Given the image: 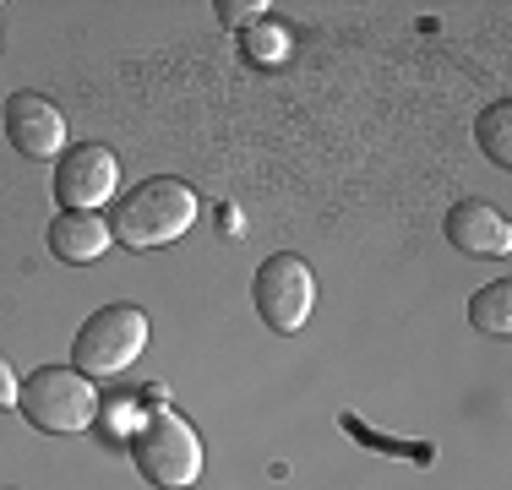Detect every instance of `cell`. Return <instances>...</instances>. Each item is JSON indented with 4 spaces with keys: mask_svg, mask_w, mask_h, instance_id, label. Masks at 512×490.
<instances>
[{
    "mask_svg": "<svg viewBox=\"0 0 512 490\" xmlns=\"http://www.w3.org/2000/svg\"><path fill=\"white\" fill-rule=\"evenodd\" d=\"M17 392H22V382H17V371H11V360L0 354V409H17Z\"/></svg>",
    "mask_w": 512,
    "mask_h": 490,
    "instance_id": "cell-13",
    "label": "cell"
},
{
    "mask_svg": "<svg viewBox=\"0 0 512 490\" xmlns=\"http://www.w3.org/2000/svg\"><path fill=\"white\" fill-rule=\"evenodd\" d=\"M191 224H197V191L175 175H158L131 186V196H120L109 235L131 251H158V245H175Z\"/></svg>",
    "mask_w": 512,
    "mask_h": 490,
    "instance_id": "cell-1",
    "label": "cell"
},
{
    "mask_svg": "<svg viewBox=\"0 0 512 490\" xmlns=\"http://www.w3.org/2000/svg\"><path fill=\"white\" fill-rule=\"evenodd\" d=\"M251 300H256V311H262V322L273 327V333H300V327L311 322V311H316L311 262L295 256V251L267 256L262 273H256V284H251Z\"/></svg>",
    "mask_w": 512,
    "mask_h": 490,
    "instance_id": "cell-5",
    "label": "cell"
},
{
    "mask_svg": "<svg viewBox=\"0 0 512 490\" xmlns=\"http://www.w3.org/2000/svg\"><path fill=\"white\" fill-rule=\"evenodd\" d=\"M142 349H148V311L142 305H104L82 322L71 360L93 382V376H120L126 365H137Z\"/></svg>",
    "mask_w": 512,
    "mask_h": 490,
    "instance_id": "cell-4",
    "label": "cell"
},
{
    "mask_svg": "<svg viewBox=\"0 0 512 490\" xmlns=\"http://www.w3.org/2000/svg\"><path fill=\"white\" fill-rule=\"evenodd\" d=\"M109 245H115V235H109V224H104L99 213H55L50 218V251H55V262L88 267V262H99Z\"/></svg>",
    "mask_w": 512,
    "mask_h": 490,
    "instance_id": "cell-9",
    "label": "cell"
},
{
    "mask_svg": "<svg viewBox=\"0 0 512 490\" xmlns=\"http://www.w3.org/2000/svg\"><path fill=\"white\" fill-rule=\"evenodd\" d=\"M131 463L153 490H191L202 480V436L191 431L186 414L153 403L131 431Z\"/></svg>",
    "mask_w": 512,
    "mask_h": 490,
    "instance_id": "cell-2",
    "label": "cell"
},
{
    "mask_svg": "<svg viewBox=\"0 0 512 490\" xmlns=\"http://www.w3.org/2000/svg\"><path fill=\"white\" fill-rule=\"evenodd\" d=\"M447 240L458 245L463 256H507L512 251V224L502 207L480 202V196H463V202L447 207Z\"/></svg>",
    "mask_w": 512,
    "mask_h": 490,
    "instance_id": "cell-8",
    "label": "cell"
},
{
    "mask_svg": "<svg viewBox=\"0 0 512 490\" xmlns=\"http://www.w3.org/2000/svg\"><path fill=\"white\" fill-rule=\"evenodd\" d=\"M267 0H218V17L229 22V28H251V22H262L267 17Z\"/></svg>",
    "mask_w": 512,
    "mask_h": 490,
    "instance_id": "cell-12",
    "label": "cell"
},
{
    "mask_svg": "<svg viewBox=\"0 0 512 490\" xmlns=\"http://www.w3.org/2000/svg\"><path fill=\"white\" fill-rule=\"evenodd\" d=\"M120 186V164L104 142H77L55 158V202L60 213H99Z\"/></svg>",
    "mask_w": 512,
    "mask_h": 490,
    "instance_id": "cell-6",
    "label": "cell"
},
{
    "mask_svg": "<svg viewBox=\"0 0 512 490\" xmlns=\"http://www.w3.org/2000/svg\"><path fill=\"white\" fill-rule=\"evenodd\" d=\"M469 322L480 327V333H491V338L512 333V284H507V278H496V284H485L480 294H474V300H469Z\"/></svg>",
    "mask_w": 512,
    "mask_h": 490,
    "instance_id": "cell-11",
    "label": "cell"
},
{
    "mask_svg": "<svg viewBox=\"0 0 512 490\" xmlns=\"http://www.w3.org/2000/svg\"><path fill=\"white\" fill-rule=\"evenodd\" d=\"M6 137L11 147H17L22 158H39V164H50V158L66 153V115L50 104L44 93H33V88H22V93H11L6 98Z\"/></svg>",
    "mask_w": 512,
    "mask_h": 490,
    "instance_id": "cell-7",
    "label": "cell"
},
{
    "mask_svg": "<svg viewBox=\"0 0 512 490\" xmlns=\"http://www.w3.org/2000/svg\"><path fill=\"white\" fill-rule=\"evenodd\" d=\"M17 409L33 431L44 436H82L99 420V392L77 371V365H39V371L22 382Z\"/></svg>",
    "mask_w": 512,
    "mask_h": 490,
    "instance_id": "cell-3",
    "label": "cell"
},
{
    "mask_svg": "<svg viewBox=\"0 0 512 490\" xmlns=\"http://www.w3.org/2000/svg\"><path fill=\"white\" fill-rule=\"evenodd\" d=\"M474 142L485 147V158L491 164H512V98H496L491 109H480V120H474Z\"/></svg>",
    "mask_w": 512,
    "mask_h": 490,
    "instance_id": "cell-10",
    "label": "cell"
}]
</instances>
